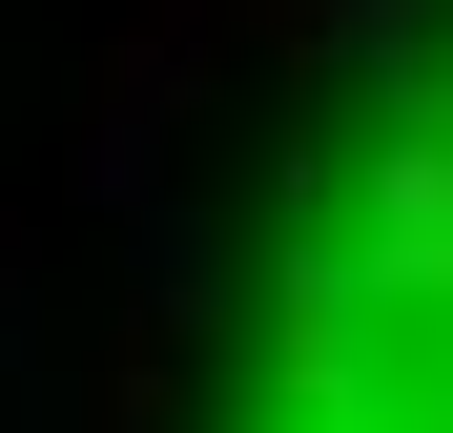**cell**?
Instances as JSON below:
<instances>
[{
	"label": "cell",
	"instance_id": "obj_1",
	"mask_svg": "<svg viewBox=\"0 0 453 433\" xmlns=\"http://www.w3.org/2000/svg\"><path fill=\"white\" fill-rule=\"evenodd\" d=\"M268 433H453V0L392 21L268 289Z\"/></svg>",
	"mask_w": 453,
	"mask_h": 433
}]
</instances>
